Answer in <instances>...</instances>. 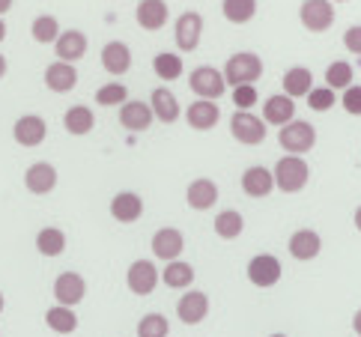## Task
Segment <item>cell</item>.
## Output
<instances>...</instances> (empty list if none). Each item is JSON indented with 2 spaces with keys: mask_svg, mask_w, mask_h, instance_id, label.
<instances>
[{
  "mask_svg": "<svg viewBox=\"0 0 361 337\" xmlns=\"http://www.w3.org/2000/svg\"><path fill=\"white\" fill-rule=\"evenodd\" d=\"M341 105H343V111H346V114L361 116V84H353V87H346V90H343Z\"/></svg>",
  "mask_w": 361,
  "mask_h": 337,
  "instance_id": "60d3db41",
  "label": "cell"
},
{
  "mask_svg": "<svg viewBox=\"0 0 361 337\" xmlns=\"http://www.w3.org/2000/svg\"><path fill=\"white\" fill-rule=\"evenodd\" d=\"M224 84L227 87H245V84H257L263 78V60L254 51H236L233 57L224 63Z\"/></svg>",
  "mask_w": 361,
  "mask_h": 337,
  "instance_id": "6da1fadb",
  "label": "cell"
},
{
  "mask_svg": "<svg viewBox=\"0 0 361 337\" xmlns=\"http://www.w3.org/2000/svg\"><path fill=\"white\" fill-rule=\"evenodd\" d=\"M183 248H185V239L176 227H161V230H156V236H152V254L164 263L179 260Z\"/></svg>",
  "mask_w": 361,
  "mask_h": 337,
  "instance_id": "4fadbf2b",
  "label": "cell"
},
{
  "mask_svg": "<svg viewBox=\"0 0 361 337\" xmlns=\"http://www.w3.org/2000/svg\"><path fill=\"white\" fill-rule=\"evenodd\" d=\"M185 200L191 209H197V212H206V209H212V206L218 203V185L212 183V179H195L188 188H185Z\"/></svg>",
  "mask_w": 361,
  "mask_h": 337,
  "instance_id": "7402d4cb",
  "label": "cell"
},
{
  "mask_svg": "<svg viewBox=\"0 0 361 337\" xmlns=\"http://www.w3.org/2000/svg\"><path fill=\"white\" fill-rule=\"evenodd\" d=\"M4 75H6V57L0 54V78H4Z\"/></svg>",
  "mask_w": 361,
  "mask_h": 337,
  "instance_id": "bcb514c9",
  "label": "cell"
},
{
  "mask_svg": "<svg viewBox=\"0 0 361 337\" xmlns=\"http://www.w3.org/2000/svg\"><path fill=\"white\" fill-rule=\"evenodd\" d=\"M299 21L305 24V30L326 33L334 24V4H329V0H305L299 9Z\"/></svg>",
  "mask_w": 361,
  "mask_h": 337,
  "instance_id": "8992f818",
  "label": "cell"
},
{
  "mask_svg": "<svg viewBox=\"0 0 361 337\" xmlns=\"http://www.w3.org/2000/svg\"><path fill=\"white\" fill-rule=\"evenodd\" d=\"M314 90V75L311 69H305V66H293L287 69V75H283V96H290V99H305L307 93Z\"/></svg>",
  "mask_w": 361,
  "mask_h": 337,
  "instance_id": "4316f807",
  "label": "cell"
},
{
  "mask_svg": "<svg viewBox=\"0 0 361 337\" xmlns=\"http://www.w3.org/2000/svg\"><path fill=\"white\" fill-rule=\"evenodd\" d=\"M290 120H295V102L290 96H269L263 105V123L266 125H287Z\"/></svg>",
  "mask_w": 361,
  "mask_h": 337,
  "instance_id": "cb8c5ba5",
  "label": "cell"
},
{
  "mask_svg": "<svg viewBox=\"0 0 361 337\" xmlns=\"http://www.w3.org/2000/svg\"><path fill=\"white\" fill-rule=\"evenodd\" d=\"M0 310H4V293H0Z\"/></svg>",
  "mask_w": 361,
  "mask_h": 337,
  "instance_id": "681fc988",
  "label": "cell"
},
{
  "mask_svg": "<svg viewBox=\"0 0 361 337\" xmlns=\"http://www.w3.org/2000/svg\"><path fill=\"white\" fill-rule=\"evenodd\" d=\"M159 278H161L171 290H185V287H191V283H195V266H188V263H183V260H173V263H167V266L161 269Z\"/></svg>",
  "mask_w": 361,
  "mask_h": 337,
  "instance_id": "f1b7e54d",
  "label": "cell"
},
{
  "mask_svg": "<svg viewBox=\"0 0 361 337\" xmlns=\"http://www.w3.org/2000/svg\"><path fill=\"white\" fill-rule=\"evenodd\" d=\"M305 99H307V108L317 111V114L329 111V108L334 105V102H338V99H334V90H329V87H314Z\"/></svg>",
  "mask_w": 361,
  "mask_h": 337,
  "instance_id": "f35d334b",
  "label": "cell"
},
{
  "mask_svg": "<svg viewBox=\"0 0 361 337\" xmlns=\"http://www.w3.org/2000/svg\"><path fill=\"white\" fill-rule=\"evenodd\" d=\"M188 87H191V93H195L197 99H206V102L221 99L224 90H227L224 75L218 72L215 66H197L188 78Z\"/></svg>",
  "mask_w": 361,
  "mask_h": 337,
  "instance_id": "5b68a950",
  "label": "cell"
},
{
  "mask_svg": "<svg viewBox=\"0 0 361 337\" xmlns=\"http://www.w3.org/2000/svg\"><path fill=\"white\" fill-rule=\"evenodd\" d=\"M152 69H156L161 81H176V78L183 75V57L171 54V51H161V54H156V60H152Z\"/></svg>",
  "mask_w": 361,
  "mask_h": 337,
  "instance_id": "836d02e7",
  "label": "cell"
},
{
  "mask_svg": "<svg viewBox=\"0 0 361 337\" xmlns=\"http://www.w3.org/2000/svg\"><path fill=\"white\" fill-rule=\"evenodd\" d=\"M343 45H346V51H353V54H361V24H355V27L343 33Z\"/></svg>",
  "mask_w": 361,
  "mask_h": 337,
  "instance_id": "b9f144b4",
  "label": "cell"
},
{
  "mask_svg": "<svg viewBox=\"0 0 361 337\" xmlns=\"http://www.w3.org/2000/svg\"><path fill=\"white\" fill-rule=\"evenodd\" d=\"M353 221H355V227H358V233H361V206L355 209V215H353Z\"/></svg>",
  "mask_w": 361,
  "mask_h": 337,
  "instance_id": "f6af8a7d",
  "label": "cell"
},
{
  "mask_svg": "<svg viewBox=\"0 0 361 337\" xmlns=\"http://www.w3.org/2000/svg\"><path fill=\"white\" fill-rule=\"evenodd\" d=\"M54 51H57V60L78 63L87 54V36L81 30H63L54 42Z\"/></svg>",
  "mask_w": 361,
  "mask_h": 337,
  "instance_id": "603a6c76",
  "label": "cell"
},
{
  "mask_svg": "<svg viewBox=\"0 0 361 337\" xmlns=\"http://www.w3.org/2000/svg\"><path fill=\"white\" fill-rule=\"evenodd\" d=\"M353 329H355V334L361 337V307L355 310V317H353Z\"/></svg>",
  "mask_w": 361,
  "mask_h": 337,
  "instance_id": "7bdbcfd3",
  "label": "cell"
},
{
  "mask_svg": "<svg viewBox=\"0 0 361 337\" xmlns=\"http://www.w3.org/2000/svg\"><path fill=\"white\" fill-rule=\"evenodd\" d=\"M75 84H78V69H75V63L54 60L45 69V87L51 93H69V90H75Z\"/></svg>",
  "mask_w": 361,
  "mask_h": 337,
  "instance_id": "e0dca14e",
  "label": "cell"
},
{
  "mask_svg": "<svg viewBox=\"0 0 361 337\" xmlns=\"http://www.w3.org/2000/svg\"><path fill=\"white\" fill-rule=\"evenodd\" d=\"M159 269L152 260H135L132 266H128L126 271V283H128V290H132L135 295H149L152 290L159 287Z\"/></svg>",
  "mask_w": 361,
  "mask_h": 337,
  "instance_id": "52a82bcc",
  "label": "cell"
},
{
  "mask_svg": "<svg viewBox=\"0 0 361 337\" xmlns=\"http://www.w3.org/2000/svg\"><path fill=\"white\" fill-rule=\"evenodd\" d=\"M326 87L329 90H346L353 87V66L346 60H334L326 69Z\"/></svg>",
  "mask_w": 361,
  "mask_h": 337,
  "instance_id": "d590c367",
  "label": "cell"
},
{
  "mask_svg": "<svg viewBox=\"0 0 361 337\" xmlns=\"http://www.w3.org/2000/svg\"><path fill=\"white\" fill-rule=\"evenodd\" d=\"M171 334V322L161 314H147L137 322V337H167Z\"/></svg>",
  "mask_w": 361,
  "mask_h": 337,
  "instance_id": "8d00e7d4",
  "label": "cell"
},
{
  "mask_svg": "<svg viewBox=\"0 0 361 337\" xmlns=\"http://www.w3.org/2000/svg\"><path fill=\"white\" fill-rule=\"evenodd\" d=\"M329 4H346V0H329Z\"/></svg>",
  "mask_w": 361,
  "mask_h": 337,
  "instance_id": "c3c4849f",
  "label": "cell"
},
{
  "mask_svg": "<svg viewBox=\"0 0 361 337\" xmlns=\"http://www.w3.org/2000/svg\"><path fill=\"white\" fill-rule=\"evenodd\" d=\"M290 254L295 257V260H317L319 251H322V239H319V233L317 230H295L293 236H290Z\"/></svg>",
  "mask_w": 361,
  "mask_h": 337,
  "instance_id": "ac0fdd59",
  "label": "cell"
},
{
  "mask_svg": "<svg viewBox=\"0 0 361 337\" xmlns=\"http://www.w3.org/2000/svg\"><path fill=\"white\" fill-rule=\"evenodd\" d=\"M6 39V24H4V18H0V42Z\"/></svg>",
  "mask_w": 361,
  "mask_h": 337,
  "instance_id": "7dc6e473",
  "label": "cell"
},
{
  "mask_svg": "<svg viewBox=\"0 0 361 337\" xmlns=\"http://www.w3.org/2000/svg\"><path fill=\"white\" fill-rule=\"evenodd\" d=\"M221 12L230 24H248L257 16V0H221Z\"/></svg>",
  "mask_w": 361,
  "mask_h": 337,
  "instance_id": "d6a6232c",
  "label": "cell"
},
{
  "mask_svg": "<svg viewBox=\"0 0 361 337\" xmlns=\"http://www.w3.org/2000/svg\"><path fill=\"white\" fill-rule=\"evenodd\" d=\"M48 135V125L42 116H36V114H24L16 120V125H12V137H16V144L18 147H39L42 140Z\"/></svg>",
  "mask_w": 361,
  "mask_h": 337,
  "instance_id": "7c38bea8",
  "label": "cell"
},
{
  "mask_svg": "<svg viewBox=\"0 0 361 337\" xmlns=\"http://www.w3.org/2000/svg\"><path fill=\"white\" fill-rule=\"evenodd\" d=\"M9 9H12V0H0V18H4Z\"/></svg>",
  "mask_w": 361,
  "mask_h": 337,
  "instance_id": "ee69618b",
  "label": "cell"
},
{
  "mask_svg": "<svg viewBox=\"0 0 361 337\" xmlns=\"http://www.w3.org/2000/svg\"><path fill=\"white\" fill-rule=\"evenodd\" d=\"M242 230H245V221H242V212L236 209H224V212H218L215 215V236L218 239H239L242 236Z\"/></svg>",
  "mask_w": 361,
  "mask_h": 337,
  "instance_id": "1f68e13d",
  "label": "cell"
},
{
  "mask_svg": "<svg viewBox=\"0 0 361 337\" xmlns=\"http://www.w3.org/2000/svg\"><path fill=\"white\" fill-rule=\"evenodd\" d=\"M152 111H149V102H126V105H120V125L128 128V132H147V128L152 125Z\"/></svg>",
  "mask_w": 361,
  "mask_h": 337,
  "instance_id": "2e32d148",
  "label": "cell"
},
{
  "mask_svg": "<svg viewBox=\"0 0 361 337\" xmlns=\"http://www.w3.org/2000/svg\"><path fill=\"white\" fill-rule=\"evenodd\" d=\"M36 251L42 257H60L66 251V233L60 227H42L39 236H36Z\"/></svg>",
  "mask_w": 361,
  "mask_h": 337,
  "instance_id": "f546056e",
  "label": "cell"
},
{
  "mask_svg": "<svg viewBox=\"0 0 361 337\" xmlns=\"http://www.w3.org/2000/svg\"><path fill=\"white\" fill-rule=\"evenodd\" d=\"M111 215L117 218L120 224H135L140 215H144V200L135 191H120L117 197L111 200Z\"/></svg>",
  "mask_w": 361,
  "mask_h": 337,
  "instance_id": "ffe728a7",
  "label": "cell"
},
{
  "mask_svg": "<svg viewBox=\"0 0 361 337\" xmlns=\"http://www.w3.org/2000/svg\"><path fill=\"white\" fill-rule=\"evenodd\" d=\"M63 125H66V132H69V135L84 137V135L93 132L96 116H93V111H90L87 105H72L66 114H63Z\"/></svg>",
  "mask_w": 361,
  "mask_h": 337,
  "instance_id": "83f0119b",
  "label": "cell"
},
{
  "mask_svg": "<svg viewBox=\"0 0 361 337\" xmlns=\"http://www.w3.org/2000/svg\"><path fill=\"white\" fill-rule=\"evenodd\" d=\"M278 144L287 155H305L311 152L317 144V128L305 120H290L287 125H281L278 132Z\"/></svg>",
  "mask_w": 361,
  "mask_h": 337,
  "instance_id": "3957f363",
  "label": "cell"
},
{
  "mask_svg": "<svg viewBox=\"0 0 361 337\" xmlns=\"http://www.w3.org/2000/svg\"><path fill=\"white\" fill-rule=\"evenodd\" d=\"M176 317L179 322H185V326H197L209 317V295L203 290H188L183 299L176 302Z\"/></svg>",
  "mask_w": 361,
  "mask_h": 337,
  "instance_id": "9c48e42d",
  "label": "cell"
},
{
  "mask_svg": "<svg viewBox=\"0 0 361 337\" xmlns=\"http://www.w3.org/2000/svg\"><path fill=\"white\" fill-rule=\"evenodd\" d=\"M272 179L283 194H295V191H302L307 185L311 167H307V161L302 159V155H283V159H278V164H275Z\"/></svg>",
  "mask_w": 361,
  "mask_h": 337,
  "instance_id": "7a4b0ae2",
  "label": "cell"
},
{
  "mask_svg": "<svg viewBox=\"0 0 361 337\" xmlns=\"http://www.w3.org/2000/svg\"><path fill=\"white\" fill-rule=\"evenodd\" d=\"M84 295H87V281L78 275V271H63V275H57V281H54L57 305L75 307L78 302H84Z\"/></svg>",
  "mask_w": 361,
  "mask_h": 337,
  "instance_id": "8fae6325",
  "label": "cell"
},
{
  "mask_svg": "<svg viewBox=\"0 0 361 337\" xmlns=\"http://www.w3.org/2000/svg\"><path fill=\"white\" fill-rule=\"evenodd\" d=\"M200 36H203V18H200V12H195V9L183 12V16L176 18V27H173V39H176L179 51H195L200 45Z\"/></svg>",
  "mask_w": 361,
  "mask_h": 337,
  "instance_id": "ba28073f",
  "label": "cell"
},
{
  "mask_svg": "<svg viewBox=\"0 0 361 337\" xmlns=\"http://www.w3.org/2000/svg\"><path fill=\"white\" fill-rule=\"evenodd\" d=\"M149 111L159 123H176L179 120V102L167 87H156L149 96Z\"/></svg>",
  "mask_w": 361,
  "mask_h": 337,
  "instance_id": "484cf974",
  "label": "cell"
},
{
  "mask_svg": "<svg viewBox=\"0 0 361 337\" xmlns=\"http://www.w3.org/2000/svg\"><path fill=\"white\" fill-rule=\"evenodd\" d=\"M272 188H275L272 171L263 164H254L242 173V191L248 194V197H266V194H272Z\"/></svg>",
  "mask_w": 361,
  "mask_h": 337,
  "instance_id": "44dd1931",
  "label": "cell"
},
{
  "mask_svg": "<svg viewBox=\"0 0 361 337\" xmlns=\"http://www.w3.org/2000/svg\"><path fill=\"white\" fill-rule=\"evenodd\" d=\"M167 16H171V12H167L164 0H140L137 9H135V21H137L144 30H152V33L164 27Z\"/></svg>",
  "mask_w": 361,
  "mask_h": 337,
  "instance_id": "d6986e66",
  "label": "cell"
},
{
  "mask_svg": "<svg viewBox=\"0 0 361 337\" xmlns=\"http://www.w3.org/2000/svg\"><path fill=\"white\" fill-rule=\"evenodd\" d=\"M230 135L245 147H257L266 140V123H263V116H257L251 111H236L230 116Z\"/></svg>",
  "mask_w": 361,
  "mask_h": 337,
  "instance_id": "277c9868",
  "label": "cell"
},
{
  "mask_svg": "<svg viewBox=\"0 0 361 337\" xmlns=\"http://www.w3.org/2000/svg\"><path fill=\"white\" fill-rule=\"evenodd\" d=\"M233 105L236 111H251L257 105V87L254 84H245V87H233Z\"/></svg>",
  "mask_w": 361,
  "mask_h": 337,
  "instance_id": "ab89813d",
  "label": "cell"
},
{
  "mask_svg": "<svg viewBox=\"0 0 361 337\" xmlns=\"http://www.w3.org/2000/svg\"><path fill=\"white\" fill-rule=\"evenodd\" d=\"M272 337H287V334H272Z\"/></svg>",
  "mask_w": 361,
  "mask_h": 337,
  "instance_id": "f907efd6",
  "label": "cell"
},
{
  "mask_svg": "<svg viewBox=\"0 0 361 337\" xmlns=\"http://www.w3.org/2000/svg\"><path fill=\"white\" fill-rule=\"evenodd\" d=\"M218 120H221V111H218L215 102L197 99V102H191V105L185 108V123L195 128V132H209V128L218 125Z\"/></svg>",
  "mask_w": 361,
  "mask_h": 337,
  "instance_id": "5bb4252c",
  "label": "cell"
},
{
  "mask_svg": "<svg viewBox=\"0 0 361 337\" xmlns=\"http://www.w3.org/2000/svg\"><path fill=\"white\" fill-rule=\"evenodd\" d=\"M248 281L254 283V287H275V283L281 281V263H278V257L272 254H257L251 257V263H248Z\"/></svg>",
  "mask_w": 361,
  "mask_h": 337,
  "instance_id": "30bf717a",
  "label": "cell"
},
{
  "mask_svg": "<svg viewBox=\"0 0 361 337\" xmlns=\"http://www.w3.org/2000/svg\"><path fill=\"white\" fill-rule=\"evenodd\" d=\"M45 322L51 331L57 334H72L75 329H78V317H75L72 307H63V305H54L45 310Z\"/></svg>",
  "mask_w": 361,
  "mask_h": 337,
  "instance_id": "4dcf8cb0",
  "label": "cell"
},
{
  "mask_svg": "<svg viewBox=\"0 0 361 337\" xmlns=\"http://www.w3.org/2000/svg\"><path fill=\"white\" fill-rule=\"evenodd\" d=\"M24 185H27L30 194H51L57 188V171L51 161H36L27 167L24 173Z\"/></svg>",
  "mask_w": 361,
  "mask_h": 337,
  "instance_id": "9a60e30c",
  "label": "cell"
},
{
  "mask_svg": "<svg viewBox=\"0 0 361 337\" xmlns=\"http://www.w3.org/2000/svg\"><path fill=\"white\" fill-rule=\"evenodd\" d=\"M30 33L39 45H51V42H57V36H60V21L54 16H39L30 24Z\"/></svg>",
  "mask_w": 361,
  "mask_h": 337,
  "instance_id": "e575fe53",
  "label": "cell"
},
{
  "mask_svg": "<svg viewBox=\"0 0 361 337\" xmlns=\"http://www.w3.org/2000/svg\"><path fill=\"white\" fill-rule=\"evenodd\" d=\"M96 102H99V105H105V108H111V105H126V102H128V90H126V84H120V81H111V84H105V87L96 90Z\"/></svg>",
  "mask_w": 361,
  "mask_h": 337,
  "instance_id": "74e56055",
  "label": "cell"
},
{
  "mask_svg": "<svg viewBox=\"0 0 361 337\" xmlns=\"http://www.w3.org/2000/svg\"><path fill=\"white\" fill-rule=\"evenodd\" d=\"M102 66H105L111 75H126L128 69H132V48H128L126 42H108L105 48H102Z\"/></svg>",
  "mask_w": 361,
  "mask_h": 337,
  "instance_id": "d4e9b609",
  "label": "cell"
}]
</instances>
